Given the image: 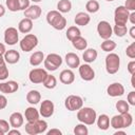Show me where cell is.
I'll return each mask as SVG.
<instances>
[{
  "instance_id": "836d02e7",
  "label": "cell",
  "mask_w": 135,
  "mask_h": 135,
  "mask_svg": "<svg viewBox=\"0 0 135 135\" xmlns=\"http://www.w3.org/2000/svg\"><path fill=\"white\" fill-rule=\"evenodd\" d=\"M116 107V110L118 111L119 114H123V113H127L129 112L130 110V104L126 101V100H118L115 104Z\"/></svg>"
},
{
  "instance_id": "f5cc1de1",
  "label": "cell",
  "mask_w": 135,
  "mask_h": 135,
  "mask_svg": "<svg viewBox=\"0 0 135 135\" xmlns=\"http://www.w3.org/2000/svg\"><path fill=\"white\" fill-rule=\"evenodd\" d=\"M5 51H6V50H5V45L0 42V55H4Z\"/></svg>"
},
{
  "instance_id": "c3c4849f",
  "label": "cell",
  "mask_w": 135,
  "mask_h": 135,
  "mask_svg": "<svg viewBox=\"0 0 135 135\" xmlns=\"http://www.w3.org/2000/svg\"><path fill=\"white\" fill-rule=\"evenodd\" d=\"M46 134H47V135H61L62 132H61L59 129H51L50 131H47Z\"/></svg>"
},
{
  "instance_id": "681fc988",
  "label": "cell",
  "mask_w": 135,
  "mask_h": 135,
  "mask_svg": "<svg viewBox=\"0 0 135 135\" xmlns=\"http://www.w3.org/2000/svg\"><path fill=\"white\" fill-rule=\"evenodd\" d=\"M7 134H8V135H21V132H20L18 129L14 128V130H11V129H9V131L7 132Z\"/></svg>"
},
{
  "instance_id": "8992f818",
  "label": "cell",
  "mask_w": 135,
  "mask_h": 135,
  "mask_svg": "<svg viewBox=\"0 0 135 135\" xmlns=\"http://www.w3.org/2000/svg\"><path fill=\"white\" fill-rule=\"evenodd\" d=\"M37 45H38V38L34 34L25 35V37H23L20 41V49L25 53L33 51Z\"/></svg>"
},
{
  "instance_id": "7bdbcfd3",
  "label": "cell",
  "mask_w": 135,
  "mask_h": 135,
  "mask_svg": "<svg viewBox=\"0 0 135 135\" xmlns=\"http://www.w3.org/2000/svg\"><path fill=\"white\" fill-rule=\"evenodd\" d=\"M129 12H134L135 11V0H126L124 5H123Z\"/></svg>"
},
{
  "instance_id": "ba28073f",
  "label": "cell",
  "mask_w": 135,
  "mask_h": 135,
  "mask_svg": "<svg viewBox=\"0 0 135 135\" xmlns=\"http://www.w3.org/2000/svg\"><path fill=\"white\" fill-rule=\"evenodd\" d=\"M129 15L130 12L123 6L119 5L115 8L114 12V21L117 25H127V22L129 21Z\"/></svg>"
},
{
  "instance_id": "6f0895ef",
  "label": "cell",
  "mask_w": 135,
  "mask_h": 135,
  "mask_svg": "<svg viewBox=\"0 0 135 135\" xmlns=\"http://www.w3.org/2000/svg\"><path fill=\"white\" fill-rule=\"evenodd\" d=\"M134 77H135V74H133V75H132V79H131V85H132L133 88H135V82H134Z\"/></svg>"
},
{
  "instance_id": "816d5d0a",
  "label": "cell",
  "mask_w": 135,
  "mask_h": 135,
  "mask_svg": "<svg viewBox=\"0 0 135 135\" xmlns=\"http://www.w3.org/2000/svg\"><path fill=\"white\" fill-rule=\"evenodd\" d=\"M129 33H130V36H131L133 39H135V26H134V25H133V26L130 28Z\"/></svg>"
},
{
  "instance_id": "9f6ffc18",
  "label": "cell",
  "mask_w": 135,
  "mask_h": 135,
  "mask_svg": "<svg viewBox=\"0 0 135 135\" xmlns=\"http://www.w3.org/2000/svg\"><path fill=\"white\" fill-rule=\"evenodd\" d=\"M4 63H5L4 57H3V55H0V65H2V64H4Z\"/></svg>"
},
{
  "instance_id": "7402d4cb",
  "label": "cell",
  "mask_w": 135,
  "mask_h": 135,
  "mask_svg": "<svg viewBox=\"0 0 135 135\" xmlns=\"http://www.w3.org/2000/svg\"><path fill=\"white\" fill-rule=\"evenodd\" d=\"M90 20H91V17L88 13H84V12H79L76 14L75 16V24L76 25H79V26H85L90 23Z\"/></svg>"
},
{
  "instance_id": "8d00e7d4",
  "label": "cell",
  "mask_w": 135,
  "mask_h": 135,
  "mask_svg": "<svg viewBox=\"0 0 135 135\" xmlns=\"http://www.w3.org/2000/svg\"><path fill=\"white\" fill-rule=\"evenodd\" d=\"M25 132H26L28 135H37V134H39V133H38V129H37L36 121L27 122V123L25 124Z\"/></svg>"
},
{
  "instance_id": "cb8c5ba5",
  "label": "cell",
  "mask_w": 135,
  "mask_h": 135,
  "mask_svg": "<svg viewBox=\"0 0 135 135\" xmlns=\"http://www.w3.org/2000/svg\"><path fill=\"white\" fill-rule=\"evenodd\" d=\"M98 53L95 49H85L83 54H82V58L84 60V62L86 63H92L97 59Z\"/></svg>"
},
{
  "instance_id": "3957f363",
  "label": "cell",
  "mask_w": 135,
  "mask_h": 135,
  "mask_svg": "<svg viewBox=\"0 0 135 135\" xmlns=\"http://www.w3.org/2000/svg\"><path fill=\"white\" fill-rule=\"evenodd\" d=\"M96 118H97L96 111L90 107H84V108L82 107L77 111V119L86 126L94 124Z\"/></svg>"
},
{
  "instance_id": "4dcf8cb0",
  "label": "cell",
  "mask_w": 135,
  "mask_h": 135,
  "mask_svg": "<svg viewBox=\"0 0 135 135\" xmlns=\"http://www.w3.org/2000/svg\"><path fill=\"white\" fill-rule=\"evenodd\" d=\"M116 46H117L116 42L113 41V40H111V39H105V40H104L103 42H101V44H100L101 50L104 51V52H107V53H111L112 51H114V50L116 49Z\"/></svg>"
},
{
  "instance_id": "4fadbf2b",
  "label": "cell",
  "mask_w": 135,
  "mask_h": 135,
  "mask_svg": "<svg viewBox=\"0 0 135 135\" xmlns=\"http://www.w3.org/2000/svg\"><path fill=\"white\" fill-rule=\"evenodd\" d=\"M55 111V105L53 103V101H51L50 99H45L41 102L40 104V109H39V114L44 117V118H49L54 114Z\"/></svg>"
},
{
  "instance_id": "5b68a950",
  "label": "cell",
  "mask_w": 135,
  "mask_h": 135,
  "mask_svg": "<svg viewBox=\"0 0 135 135\" xmlns=\"http://www.w3.org/2000/svg\"><path fill=\"white\" fill-rule=\"evenodd\" d=\"M43 63H44L45 70L53 72V71H56L62 64V58H61L60 55L55 54V53H52V54H49L44 58Z\"/></svg>"
},
{
  "instance_id": "7c38bea8",
  "label": "cell",
  "mask_w": 135,
  "mask_h": 135,
  "mask_svg": "<svg viewBox=\"0 0 135 135\" xmlns=\"http://www.w3.org/2000/svg\"><path fill=\"white\" fill-rule=\"evenodd\" d=\"M79 69V75L82 80L84 81H91L95 78V71L89 63H84L78 66Z\"/></svg>"
},
{
  "instance_id": "ee69618b",
  "label": "cell",
  "mask_w": 135,
  "mask_h": 135,
  "mask_svg": "<svg viewBox=\"0 0 135 135\" xmlns=\"http://www.w3.org/2000/svg\"><path fill=\"white\" fill-rule=\"evenodd\" d=\"M18 3H19V11H24L31 5L30 0H18Z\"/></svg>"
},
{
  "instance_id": "bcb514c9",
  "label": "cell",
  "mask_w": 135,
  "mask_h": 135,
  "mask_svg": "<svg viewBox=\"0 0 135 135\" xmlns=\"http://www.w3.org/2000/svg\"><path fill=\"white\" fill-rule=\"evenodd\" d=\"M6 105H7V99H6V97L4 95L0 94V110L5 109Z\"/></svg>"
},
{
  "instance_id": "680465c9",
  "label": "cell",
  "mask_w": 135,
  "mask_h": 135,
  "mask_svg": "<svg viewBox=\"0 0 135 135\" xmlns=\"http://www.w3.org/2000/svg\"><path fill=\"white\" fill-rule=\"evenodd\" d=\"M30 1H33V2H35V3H39V2H41L42 0H30Z\"/></svg>"
},
{
  "instance_id": "e0dca14e",
  "label": "cell",
  "mask_w": 135,
  "mask_h": 135,
  "mask_svg": "<svg viewBox=\"0 0 135 135\" xmlns=\"http://www.w3.org/2000/svg\"><path fill=\"white\" fill-rule=\"evenodd\" d=\"M8 121H9L11 128L18 129V128H20L23 124V122H24V116L20 112H14V113L11 114Z\"/></svg>"
},
{
  "instance_id": "e575fe53",
  "label": "cell",
  "mask_w": 135,
  "mask_h": 135,
  "mask_svg": "<svg viewBox=\"0 0 135 135\" xmlns=\"http://www.w3.org/2000/svg\"><path fill=\"white\" fill-rule=\"evenodd\" d=\"M74 133L76 135H88L89 134V130L86 128V124H84L82 122L76 124L75 128H74Z\"/></svg>"
},
{
  "instance_id": "30bf717a",
  "label": "cell",
  "mask_w": 135,
  "mask_h": 135,
  "mask_svg": "<svg viewBox=\"0 0 135 135\" xmlns=\"http://www.w3.org/2000/svg\"><path fill=\"white\" fill-rule=\"evenodd\" d=\"M46 75H47L46 70L37 68V69L31 70V72L28 74V79H30V81L32 83L38 84V83H42L43 82V80L46 77Z\"/></svg>"
},
{
  "instance_id": "2e32d148",
  "label": "cell",
  "mask_w": 135,
  "mask_h": 135,
  "mask_svg": "<svg viewBox=\"0 0 135 135\" xmlns=\"http://www.w3.org/2000/svg\"><path fill=\"white\" fill-rule=\"evenodd\" d=\"M19 89V84L15 80H8L0 83V92L3 94H12L17 92Z\"/></svg>"
},
{
  "instance_id": "52a82bcc",
  "label": "cell",
  "mask_w": 135,
  "mask_h": 135,
  "mask_svg": "<svg viewBox=\"0 0 135 135\" xmlns=\"http://www.w3.org/2000/svg\"><path fill=\"white\" fill-rule=\"evenodd\" d=\"M64 107L68 111H78L83 107V99L78 95H70L64 100Z\"/></svg>"
},
{
  "instance_id": "277c9868",
  "label": "cell",
  "mask_w": 135,
  "mask_h": 135,
  "mask_svg": "<svg viewBox=\"0 0 135 135\" xmlns=\"http://www.w3.org/2000/svg\"><path fill=\"white\" fill-rule=\"evenodd\" d=\"M120 68V58L115 53H109L105 57V70L109 74L113 75L118 72Z\"/></svg>"
},
{
  "instance_id": "f1b7e54d",
  "label": "cell",
  "mask_w": 135,
  "mask_h": 135,
  "mask_svg": "<svg viewBox=\"0 0 135 135\" xmlns=\"http://www.w3.org/2000/svg\"><path fill=\"white\" fill-rule=\"evenodd\" d=\"M72 9V2L70 0H59L57 3V11L65 14Z\"/></svg>"
},
{
  "instance_id": "d6986e66",
  "label": "cell",
  "mask_w": 135,
  "mask_h": 135,
  "mask_svg": "<svg viewBox=\"0 0 135 135\" xmlns=\"http://www.w3.org/2000/svg\"><path fill=\"white\" fill-rule=\"evenodd\" d=\"M4 60L6 63H9V64H15L19 61L20 59V54L18 51L16 50H8V51H5L4 55Z\"/></svg>"
},
{
  "instance_id": "7dc6e473",
  "label": "cell",
  "mask_w": 135,
  "mask_h": 135,
  "mask_svg": "<svg viewBox=\"0 0 135 135\" xmlns=\"http://www.w3.org/2000/svg\"><path fill=\"white\" fill-rule=\"evenodd\" d=\"M128 71H129V73L131 75L135 74V61L134 60H132V61H130L128 63Z\"/></svg>"
},
{
  "instance_id": "5bb4252c",
  "label": "cell",
  "mask_w": 135,
  "mask_h": 135,
  "mask_svg": "<svg viewBox=\"0 0 135 135\" xmlns=\"http://www.w3.org/2000/svg\"><path fill=\"white\" fill-rule=\"evenodd\" d=\"M41 13H42V9L39 5L37 4H33V5H30L26 9L23 11V14H24V17L25 18H28L31 20H37L40 16H41Z\"/></svg>"
},
{
  "instance_id": "d590c367",
  "label": "cell",
  "mask_w": 135,
  "mask_h": 135,
  "mask_svg": "<svg viewBox=\"0 0 135 135\" xmlns=\"http://www.w3.org/2000/svg\"><path fill=\"white\" fill-rule=\"evenodd\" d=\"M113 28V33L117 36V37H123L127 33H128V28L126 25H117L115 24Z\"/></svg>"
},
{
  "instance_id": "b9f144b4",
  "label": "cell",
  "mask_w": 135,
  "mask_h": 135,
  "mask_svg": "<svg viewBox=\"0 0 135 135\" xmlns=\"http://www.w3.org/2000/svg\"><path fill=\"white\" fill-rule=\"evenodd\" d=\"M8 77V69L6 68V64L0 65V81L5 80Z\"/></svg>"
},
{
  "instance_id": "ab89813d",
  "label": "cell",
  "mask_w": 135,
  "mask_h": 135,
  "mask_svg": "<svg viewBox=\"0 0 135 135\" xmlns=\"http://www.w3.org/2000/svg\"><path fill=\"white\" fill-rule=\"evenodd\" d=\"M11 129V124L8 121L4 120V119H0V134H6Z\"/></svg>"
},
{
  "instance_id": "d4e9b609",
  "label": "cell",
  "mask_w": 135,
  "mask_h": 135,
  "mask_svg": "<svg viewBox=\"0 0 135 135\" xmlns=\"http://www.w3.org/2000/svg\"><path fill=\"white\" fill-rule=\"evenodd\" d=\"M96 122H97V127L102 131H107L110 128V117L107 114L99 115L96 118Z\"/></svg>"
},
{
  "instance_id": "7a4b0ae2",
  "label": "cell",
  "mask_w": 135,
  "mask_h": 135,
  "mask_svg": "<svg viewBox=\"0 0 135 135\" xmlns=\"http://www.w3.org/2000/svg\"><path fill=\"white\" fill-rule=\"evenodd\" d=\"M46 22L57 31H62L66 26V19L58 11H50L46 14Z\"/></svg>"
},
{
  "instance_id": "db71d44e",
  "label": "cell",
  "mask_w": 135,
  "mask_h": 135,
  "mask_svg": "<svg viewBox=\"0 0 135 135\" xmlns=\"http://www.w3.org/2000/svg\"><path fill=\"white\" fill-rule=\"evenodd\" d=\"M4 14H5V8H4V6L2 4H0V18L3 17Z\"/></svg>"
},
{
  "instance_id": "60d3db41",
  "label": "cell",
  "mask_w": 135,
  "mask_h": 135,
  "mask_svg": "<svg viewBox=\"0 0 135 135\" xmlns=\"http://www.w3.org/2000/svg\"><path fill=\"white\" fill-rule=\"evenodd\" d=\"M126 54L129 58L134 59L135 58V42H132L129 46H127L126 49Z\"/></svg>"
},
{
  "instance_id": "8fae6325",
  "label": "cell",
  "mask_w": 135,
  "mask_h": 135,
  "mask_svg": "<svg viewBox=\"0 0 135 135\" xmlns=\"http://www.w3.org/2000/svg\"><path fill=\"white\" fill-rule=\"evenodd\" d=\"M19 41V34L17 28L9 26L4 31V42L8 45H15Z\"/></svg>"
},
{
  "instance_id": "f6af8a7d",
  "label": "cell",
  "mask_w": 135,
  "mask_h": 135,
  "mask_svg": "<svg viewBox=\"0 0 135 135\" xmlns=\"http://www.w3.org/2000/svg\"><path fill=\"white\" fill-rule=\"evenodd\" d=\"M130 105H135V92L131 91L128 94V101H127Z\"/></svg>"
},
{
  "instance_id": "91938a15",
  "label": "cell",
  "mask_w": 135,
  "mask_h": 135,
  "mask_svg": "<svg viewBox=\"0 0 135 135\" xmlns=\"http://www.w3.org/2000/svg\"><path fill=\"white\" fill-rule=\"evenodd\" d=\"M105 1H108V2H112V1H114V0H105Z\"/></svg>"
},
{
  "instance_id": "4316f807",
  "label": "cell",
  "mask_w": 135,
  "mask_h": 135,
  "mask_svg": "<svg viewBox=\"0 0 135 135\" xmlns=\"http://www.w3.org/2000/svg\"><path fill=\"white\" fill-rule=\"evenodd\" d=\"M71 42H72V45L78 51H84L88 47V41H86V39L81 37V35L74 38Z\"/></svg>"
},
{
  "instance_id": "83f0119b",
  "label": "cell",
  "mask_w": 135,
  "mask_h": 135,
  "mask_svg": "<svg viewBox=\"0 0 135 135\" xmlns=\"http://www.w3.org/2000/svg\"><path fill=\"white\" fill-rule=\"evenodd\" d=\"M41 100V94L37 91V90H31L27 94H26V101L30 104H37L39 103V101Z\"/></svg>"
},
{
  "instance_id": "ac0fdd59",
  "label": "cell",
  "mask_w": 135,
  "mask_h": 135,
  "mask_svg": "<svg viewBox=\"0 0 135 135\" xmlns=\"http://www.w3.org/2000/svg\"><path fill=\"white\" fill-rule=\"evenodd\" d=\"M59 80L63 84H72L75 80V74L72 70H63L59 74Z\"/></svg>"
},
{
  "instance_id": "74e56055",
  "label": "cell",
  "mask_w": 135,
  "mask_h": 135,
  "mask_svg": "<svg viewBox=\"0 0 135 135\" xmlns=\"http://www.w3.org/2000/svg\"><path fill=\"white\" fill-rule=\"evenodd\" d=\"M6 7L8 8V11L11 12H17L19 11V3L18 0H6L5 1Z\"/></svg>"
},
{
  "instance_id": "ffe728a7",
  "label": "cell",
  "mask_w": 135,
  "mask_h": 135,
  "mask_svg": "<svg viewBox=\"0 0 135 135\" xmlns=\"http://www.w3.org/2000/svg\"><path fill=\"white\" fill-rule=\"evenodd\" d=\"M65 63L69 68L71 69H76L80 65V59L78 57V55H76L75 53H68L65 55Z\"/></svg>"
},
{
  "instance_id": "f35d334b",
  "label": "cell",
  "mask_w": 135,
  "mask_h": 135,
  "mask_svg": "<svg viewBox=\"0 0 135 135\" xmlns=\"http://www.w3.org/2000/svg\"><path fill=\"white\" fill-rule=\"evenodd\" d=\"M36 124H37V129H38V133L39 134L44 133L46 131V129H47V122L45 120L38 119V120H36Z\"/></svg>"
},
{
  "instance_id": "f907efd6",
  "label": "cell",
  "mask_w": 135,
  "mask_h": 135,
  "mask_svg": "<svg viewBox=\"0 0 135 135\" xmlns=\"http://www.w3.org/2000/svg\"><path fill=\"white\" fill-rule=\"evenodd\" d=\"M129 21H130L132 24H135V12H132V13L129 15Z\"/></svg>"
},
{
  "instance_id": "11a10c76",
  "label": "cell",
  "mask_w": 135,
  "mask_h": 135,
  "mask_svg": "<svg viewBox=\"0 0 135 135\" xmlns=\"http://www.w3.org/2000/svg\"><path fill=\"white\" fill-rule=\"evenodd\" d=\"M114 135H126V132L120 131V130H117V131L114 133Z\"/></svg>"
},
{
  "instance_id": "d6a6232c",
  "label": "cell",
  "mask_w": 135,
  "mask_h": 135,
  "mask_svg": "<svg viewBox=\"0 0 135 135\" xmlns=\"http://www.w3.org/2000/svg\"><path fill=\"white\" fill-rule=\"evenodd\" d=\"M80 35H81V32H80V30H79L76 25L70 26V27L68 28L66 33H65V36H66L68 40H70V41H72L74 38H76L77 36H80Z\"/></svg>"
},
{
  "instance_id": "44dd1931",
  "label": "cell",
  "mask_w": 135,
  "mask_h": 135,
  "mask_svg": "<svg viewBox=\"0 0 135 135\" xmlns=\"http://www.w3.org/2000/svg\"><path fill=\"white\" fill-rule=\"evenodd\" d=\"M33 30V20L28 18H23L18 23V31L22 34H28Z\"/></svg>"
},
{
  "instance_id": "603a6c76",
  "label": "cell",
  "mask_w": 135,
  "mask_h": 135,
  "mask_svg": "<svg viewBox=\"0 0 135 135\" xmlns=\"http://www.w3.org/2000/svg\"><path fill=\"white\" fill-rule=\"evenodd\" d=\"M39 111L37 109H35L34 107H28L25 109V112H24V117L26 119L27 122H33V121H36L39 119Z\"/></svg>"
},
{
  "instance_id": "484cf974",
  "label": "cell",
  "mask_w": 135,
  "mask_h": 135,
  "mask_svg": "<svg viewBox=\"0 0 135 135\" xmlns=\"http://www.w3.org/2000/svg\"><path fill=\"white\" fill-rule=\"evenodd\" d=\"M43 60H44V54H43V52L36 51L30 57V64L33 65V66H37V65L41 64Z\"/></svg>"
},
{
  "instance_id": "1f68e13d",
  "label": "cell",
  "mask_w": 135,
  "mask_h": 135,
  "mask_svg": "<svg viewBox=\"0 0 135 135\" xmlns=\"http://www.w3.org/2000/svg\"><path fill=\"white\" fill-rule=\"evenodd\" d=\"M99 8H100V5L97 0H89L85 3V9L88 13H91V14L97 13L99 11Z\"/></svg>"
},
{
  "instance_id": "f546056e",
  "label": "cell",
  "mask_w": 135,
  "mask_h": 135,
  "mask_svg": "<svg viewBox=\"0 0 135 135\" xmlns=\"http://www.w3.org/2000/svg\"><path fill=\"white\" fill-rule=\"evenodd\" d=\"M42 84L44 85V88H46V89H49V90L55 89L56 85H57V79H56V77H55L54 75H50V74H47L46 77L44 78Z\"/></svg>"
},
{
  "instance_id": "6da1fadb",
  "label": "cell",
  "mask_w": 135,
  "mask_h": 135,
  "mask_svg": "<svg viewBox=\"0 0 135 135\" xmlns=\"http://www.w3.org/2000/svg\"><path fill=\"white\" fill-rule=\"evenodd\" d=\"M132 123H133V117L129 112L123 113V114H119V115H114L110 119V126L112 128H114L115 130L128 128Z\"/></svg>"
},
{
  "instance_id": "9a60e30c",
  "label": "cell",
  "mask_w": 135,
  "mask_h": 135,
  "mask_svg": "<svg viewBox=\"0 0 135 135\" xmlns=\"http://www.w3.org/2000/svg\"><path fill=\"white\" fill-rule=\"evenodd\" d=\"M107 93L111 97H118L124 94V86L120 82H113L107 88Z\"/></svg>"
},
{
  "instance_id": "9c48e42d",
  "label": "cell",
  "mask_w": 135,
  "mask_h": 135,
  "mask_svg": "<svg viewBox=\"0 0 135 135\" xmlns=\"http://www.w3.org/2000/svg\"><path fill=\"white\" fill-rule=\"evenodd\" d=\"M97 33L99 35L100 38H102L103 40L105 39H110L111 36L113 35V28L112 25L110 24V22L102 20L97 24Z\"/></svg>"
}]
</instances>
